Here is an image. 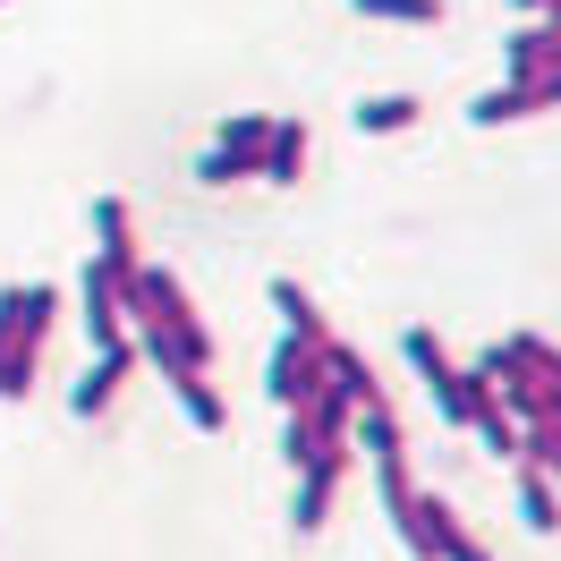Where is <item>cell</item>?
I'll return each mask as SVG.
<instances>
[{"mask_svg": "<svg viewBox=\"0 0 561 561\" xmlns=\"http://www.w3.org/2000/svg\"><path fill=\"white\" fill-rule=\"evenodd\" d=\"M341 468H350V443H323V451L298 468V502H289V527H298V536H307V527H323L332 493H341Z\"/></svg>", "mask_w": 561, "mask_h": 561, "instance_id": "cell-1", "label": "cell"}, {"mask_svg": "<svg viewBox=\"0 0 561 561\" xmlns=\"http://www.w3.org/2000/svg\"><path fill=\"white\" fill-rule=\"evenodd\" d=\"M128 366H137V341H128V332H119V341H103V350H94V366L77 375L69 409H77V417H103V409H111V391L128 383Z\"/></svg>", "mask_w": 561, "mask_h": 561, "instance_id": "cell-2", "label": "cell"}, {"mask_svg": "<svg viewBox=\"0 0 561 561\" xmlns=\"http://www.w3.org/2000/svg\"><path fill=\"white\" fill-rule=\"evenodd\" d=\"M316 391H323V350L316 341H280L273 350V400L280 409H307Z\"/></svg>", "mask_w": 561, "mask_h": 561, "instance_id": "cell-3", "label": "cell"}, {"mask_svg": "<svg viewBox=\"0 0 561 561\" xmlns=\"http://www.w3.org/2000/svg\"><path fill=\"white\" fill-rule=\"evenodd\" d=\"M94 255H103V273L111 280H137L145 264H137V221H128V205H119V196H103V205H94Z\"/></svg>", "mask_w": 561, "mask_h": 561, "instance_id": "cell-4", "label": "cell"}, {"mask_svg": "<svg viewBox=\"0 0 561 561\" xmlns=\"http://www.w3.org/2000/svg\"><path fill=\"white\" fill-rule=\"evenodd\" d=\"M77 298H85V332H94V350H103V341H119V332H128V316H119V280L103 273V255L85 264V289H77Z\"/></svg>", "mask_w": 561, "mask_h": 561, "instance_id": "cell-5", "label": "cell"}, {"mask_svg": "<svg viewBox=\"0 0 561 561\" xmlns=\"http://www.w3.org/2000/svg\"><path fill=\"white\" fill-rule=\"evenodd\" d=\"M468 434L485 443L493 459H519V425H511V409L493 400V383H477V409H468Z\"/></svg>", "mask_w": 561, "mask_h": 561, "instance_id": "cell-6", "label": "cell"}, {"mask_svg": "<svg viewBox=\"0 0 561 561\" xmlns=\"http://www.w3.org/2000/svg\"><path fill=\"white\" fill-rule=\"evenodd\" d=\"M171 391H179V409H187V425H205V434H221V391L205 383V366H171Z\"/></svg>", "mask_w": 561, "mask_h": 561, "instance_id": "cell-7", "label": "cell"}, {"mask_svg": "<svg viewBox=\"0 0 561 561\" xmlns=\"http://www.w3.org/2000/svg\"><path fill=\"white\" fill-rule=\"evenodd\" d=\"M298 162H307V128H298V119H273V137H264V162H255V179L289 187V179H298Z\"/></svg>", "mask_w": 561, "mask_h": 561, "instance_id": "cell-8", "label": "cell"}, {"mask_svg": "<svg viewBox=\"0 0 561 561\" xmlns=\"http://www.w3.org/2000/svg\"><path fill=\"white\" fill-rule=\"evenodd\" d=\"M519 511H527L536 536H553V527H561V485L536 468V459H519Z\"/></svg>", "mask_w": 561, "mask_h": 561, "instance_id": "cell-9", "label": "cell"}, {"mask_svg": "<svg viewBox=\"0 0 561 561\" xmlns=\"http://www.w3.org/2000/svg\"><path fill=\"white\" fill-rule=\"evenodd\" d=\"M350 425H357V451L375 459V468H383V459H400V417H391V400H366Z\"/></svg>", "mask_w": 561, "mask_h": 561, "instance_id": "cell-10", "label": "cell"}, {"mask_svg": "<svg viewBox=\"0 0 561 561\" xmlns=\"http://www.w3.org/2000/svg\"><path fill=\"white\" fill-rule=\"evenodd\" d=\"M417 94H366V103H357V128H366V137H400V128H417Z\"/></svg>", "mask_w": 561, "mask_h": 561, "instance_id": "cell-11", "label": "cell"}, {"mask_svg": "<svg viewBox=\"0 0 561 561\" xmlns=\"http://www.w3.org/2000/svg\"><path fill=\"white\" fill-rule=\"evenodd\" d=\"M264 137H273V119H264V111H230V119H221V153H239L247 171L264 162Z\"/></svg>", "mask_w": 561, "mask_h": 561, "instance_id": "cell-12", "label": "cell"}, {"mask_svg": "<svg viewBox=\"0 0 561 561\" xmlns=\"http://www.w3.org/2000/svg\"><path fill=\"white\" fill-rule=\"evenodd\" d=\"M273 307H280V323H289V341H323V316H316V298H307L298 280H273Z\"/></svg>", "mask_w": 561, "mask_h": 561, "instance_id": "cell-13", "label": "cell"}, {"mask_svg": "<svg viewBox=\"0 0 561 561\" xmlns=\"http://www.w3.org/2000/svg\"><path fill=\"white\" fill-rule=\"evenodd\" d=\"M400 350H409V366H417V375H425V391H443V383H451V375H459L451 357H443V341H434L425 323H417V332H409V341H400Z\"/></svg>", "mask_w": 561, "mask_h": 561, "instance_id": "cell-14", "label": "cell"}, {"mask_svg": "<svg viewBox=\"0 0 561 561\" xmlns=\"http://www.w3.org/2000/svg\"><path fill=\"white\" fill-rule=\"evenodd\" d=\"M357 18H391V26H434L443 0H357Z\"/></svg>", "mask_w": 561, "mask_h": 561, "instance_id": "cell-15", "label": "cell"}, {"mask_svg": "<svg viewBox=\"0 0 561 561\" xmlns=\"http://www.w3.org/2000/svg\"><path fill=\"white\" fill-rule=\"evenodd\" d=\"M280 451L298 459V468H307V459L323 451V425H316V409H289V443H280Z\"/></svg>", "mask_w": 561, "mask_h": 561, "instance_id": "cell-16", "label": "cell"}, {"mask_svg": "<svg viewBox=\"0 0 561 561\" xmlns=\"http://www.w3.org/2000/svg\"><path fill=\"white\" fill-rule=\"evenodd\" d=\"M239 179H255V171H247L239 153H221V145H213L205 162H196V187H239Z\"/></svg>", "mask_w": 561, "mask_h": 561, "instance_id": "cell-17", "label": "cell"}]
</instances>
